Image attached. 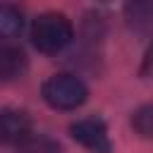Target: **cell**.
Returning a JSON list of instances; mask_svg holds the SVG:
<instances>
[{
  "mask_svg": "<svg viewBox=\"0 0 153 153\" xmlns=\"http://www.w3.org/2000/svg\"><path fill=\"white\" fill-rule=\"evenodd\" d=\"M72 38H74V29H72V22L65 14L45 12V14L33 19L31 41L41 53H48V55L60 53L72 43Z\"/></svg>",
  "mask_w": 153,
  "mask_h": 153,
  "instance_id": "1",
  "label": "cell"
},
{
  "mask_svg": "<svg viewBox=\"0 0 153 153\" xmlns=\"http://www.w3.org/2000/svg\"><path fill=\"white\" fill-rule=\"evenodd\" d=\"M88 91L81 79L72 74H55L43 84V100L55 110H74L86 100Z\"/></svg>",
  "mask_w": 153,
  "mask_h": 153,
  "instance_id": "2",
  "label": "cell"
},
{
  "mask_svg": "<svg viewBox=\"0 0 153 153\" xmlns=\"http://www.w3.org/2000/svg\"><path fill=\"white\" fill-rule=\"evenodd\" d=\"M74 141H79L84 148H88L91 153H112V143H110V136H108V129L100 120L96 117H86V120H79L69 127Z\"/></svg>",
  "mask_w": 153,
  "mask_h": 153,
  "instance_id": "3",
  "label": "cell"
},
{
  "mask_svg": "<svg viewBox=\"0 0 153 153\" xmlns=\"http://www.w3.org/2000/svg\"><path fill=\"white\" fill-rule=\"evenodd\" d=\"M31 134V117L24 110H0V143L19 146Z\"/></svg>",
  "mask_w": 153,
  "mask_h": 153,
  "instance_id": "4",
  "label": "cell"
},
{
  "mask_svg": "<svg viewBox=\"0 0 153 153\" xmlns=\"http://www.w3.org/2000/svg\"><path fill=\"white\" fill-rule=\"evenodd\" d=\"M26 69V55L17 45L0 43V81H12Z\"/></svg>",
  "mask_w": 153,
  "mask_h": 153,
  "instance_id": "5",
  "label": "cell"
},
{
  "mask_svg": "<svg viewBox=\"0 0 153 153\" xmlns=\"http://www.w3.org/2000/svg\"><path fill=\"white\" fill-rule=\"evenodd\" d=\"M24 29V17L19 12V7L0 2V41H10L17 38Z\"/></svg>",
  "mask_w": 153,
  "mask_h": 153,
  "instance_id": "6",
  "label": "cell"
},
{
  "mask_svg": "<svg viewBox=\"0 0 153 153\" xmlns=\"http://www.w3.org/2000/svg\"><path fill=\"white\" fill-rule=\"evenodd\" d=\"M19 153H60V146L57 141H53L50 136H43V134H29L19 146H17Z\"/></svg>",
  "mask_w": 153,
  "mask_h": 153,
  "instance_id": "7",
  "label": "cell"
},
{
  "mask_svg": "<svg viewBox=\"0 0 153 153\" xmlns=\"http://www.w3.org/2000/svg\"><path fill=\"white\" fill-rule=\"evenodd\" d=\"M134 129L141 136H151V131H153V108L151 105H143L134 115Z\"/></svg>",
  "mask_w": 153,
  "mask_h": 153,
  "instance_id": "8",
  "label": "cell"
}]
</instances>
